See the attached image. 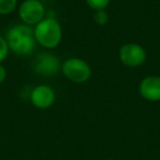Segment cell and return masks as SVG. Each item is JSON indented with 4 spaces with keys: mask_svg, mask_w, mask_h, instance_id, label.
Segmentation results:
<instances>
[{
    "mask_svg": "<svg viewBox=\"0 0 160 160\" xmlns=\"http://www.w3.org/2000/svg\"><path fill=\"white\" fill-rule=\"evenodd\" d=\"M6 41L9 48L18 55H29L35 48V34L31 25L17 24L7 32Z\"/></svg>",
    "mask_w": 160,
    "mask_h": 160,
    "instance_id": "cell-1",
    "label": "cell"
},
{
    "mask_svg": "<svg viewBox=\"0 0 160 160\" xmlns=\"http://www.w3.org/2000/svg\"><path fill=\"white\" fill-rule=\"evenodd\" d=\"M36 42L45 48H54L62 40V28L54 18H46L34 29Z\"/></svg>",
    "mask_w": 160,
    "mask_h": 160,
    "instance_id": "cell-2",
    "label": "cell"
},
{
    "mask_svg": "<svg viewBox=\"0 0 160 160\" xmlns=\"http://www.w3.org/2000/svg\"><path fill=\"white\" fill-rule=\"evenodd\" d=\"M62 72L69 80L77 83L86 82L91 76V68L81 58H68L62 64Z\"/></svg>",
    "mask_w": 160,
    "mask_h": 160,
    "instance_id": "cell-3",
    "label": "cell"
},
{
    "mask_svg": "<svg viewBox=\"0 0 160 160\" xmlns=\"http://www.w3.org/2000/svg\"><path fill=\"white\" fill-rule=\"evenodd\" d=\"M45 13L44 6L38 0H25L21 3L19 14L27 25L38 24L43 20Z\"/></svg>",
    "mask_w": 160,
    "mask_h": 160,
    "instance_id": "cell-4",
    "label": "cell"
},
{
    "mask_svg": "<svg viewBox=\"0 0 160 160\" xmlns=\"http://www.w3.org/2000/svg\"><path fill=\"white\" fill-rule=\"evenodd\" d=\"M120 60L128 67H138L146 60V51L135 43H127L120 49Z\"/></svg>",
    "mask_w": 160,
    "mask_h": 160,
    "instance_id": "cell-5",
    "label": "cell"
},
{
    "mask_svg": "<svg viewBox=\"0 0 160 160\" xmlns=\"http://www.w3.org/2000/svg\"><path fill=\"white\" fill-rule=\"evenodd\" d=\"M59 65V59L57 56L49 53H43L35 58L33 69L41 76H53L58 72Z\"/></svg>",
    "mask_w": 160,
    "mask_h": 160,
    "instance_id": "cell-6",
    "label": "cell"
},
{
    "mask_svg": "<svg viewBox=\"0 0 160 160\" xmlns=\"http://www.w3.org/2000/svg\"><path fill=\"white\" fill-rule=\"evenodd\" d=\"M31 101L34 107L38 109H47L52 107L55 101V92L46 85H40L31 92Z\"/></svg>",
    "mask_w": 160,
    "mask_h": 160,
    "instance_id": "cell-7",
    "label": "cell"
},
{
    "mask_svg": "<svg viewBox=\"0 0 160 160\" xmlns=\"http://www.w3.org/2000/svg\"><path fill=\"white\" fill-rule=\"evenodd\" d=\"M139 93L148 101H160V76H148L140 81Z\"/></svg>",
    "mask_w": 160,
    "mask_h": 160,
    "instance_id": "cell-8",
    "label": "cell"
},
{
    "mask_svg": "<svg viewBox=\"0 0 160 160\" xmlns=\"http://www.w3.org/2000/svg\"><path fill=\"white\" fill-rule=\"evenodd\" d=\"M18 0H0V14H9L17 8Z\"/></svg>",
    "mask_w": 160,
    "mask_h": 160,
    "instance_id": "cell-9",
    "label": "cell"
},
{
    "mask_svg": "<svg viewBox=\"0 0 160 160\" xmlns=\"http://www.w3.org/2000/svg\"><path fill=\"white\" fill-rule=\"evenodd\" d=\"M87 5L93 10H103L110 3V0H86Z\"/></svg>",
    "mask_w": 160,
    "mask_h": 160,
    "instance_id": "cell-10",
    "label": "cell"
},
{
    "mask_svg": "<svg viewBox=\"0 0 160 160\" xmlns=\"http://www.w3.org/2000/svg\"><path fill=\"white\" fill-rule=\"evenodd\" d=\"M109 20V16H108V12L103 10H98V11L94 13V21L96 23H98L99 25H104L105 23Z\"/></svg>",
    "mask_w": 160,
    "mask_h": 160,
    "instance_id": "cell-11",
    "label": "cell"
},
{
    "mask_svg": "<svg viewBox=\"0 0 160 160\" xmlns=\"http://www.w3.org/2000/svg\"><path fill=\"white\" fill-rule=\"evenodd\" d=\"M8 52H9V46H8L7 41L0 35V62L7 57Z\"/></svg>",
    "mask_w": 160,
    "mask_h": 160,
    "instance_id": "cell-12",
    "label": "cell"
},
{
    "mask_svg": "<svg viewBox=\"0 0 160 160\" xmlns=\"http://www.w3.org/2000/svg\"><path fill=\"white\" fill-rule=\"evenodd\" d=\"M6 76H7V73H6V69H5V67L1 66V65H0V83L2 82V81H5Z\"/></svg>",
    "mask_w": 160,
    "mask_h": 160,
    "instance_id": "cell-13",
    "label": "cell"
}]
</instances>
